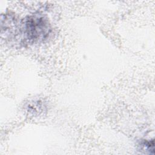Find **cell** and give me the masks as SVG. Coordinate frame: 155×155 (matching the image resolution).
<instances>
[{"label":"cell","instance_id":"obj_1","mask_svg":"<svg viewBox=\"0 0 155 155\" xmlns=\"http://www.w3.org/2000/svg\"><path fill=\"white\" fill-rule=\"evenodd\" d=\"M20 34L24 42L33 43L45 39L50 33L48 22L39 15L30 16L24 19L19 26Z\"/></svg>","mask_w":155,"mask_h":155}]
</instances>
